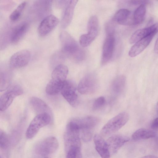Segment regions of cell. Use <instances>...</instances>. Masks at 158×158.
<instances>
[{
  "label": "cell",
  "instance_id": "obj_5",
  "mask_svg": "<svg viewBox=\"0 0 158 158\" xmlns=\"http://www.w3.org/2000/svg\"><path fill=\"white\" fill-rule=\"evenodd\" d=\"M62 50L67 54L79 57L81 51L75 39L67 31H63L60 35Z\"/></svg>",
  "mask_w": 158,
  "mask_h": 158
},
{
  "label": "cell",
  "instance_id": "obj_17",
  "mask_svg": "<svg viewBox=\"0 0 158 158\" xmlns=\"http://www.w3.org/2000/svg\"><path fill=\"white\" fill-rule=\"evenodd\" d=\"M95 149L102 158H110V153L106 143L100 135L96 134L94 137Z\"/></svg>",
  "mask_w": 158,
  "mask_h": 158
},
{
  "label": "cell",
  "instance_id": "obj_20",
  "mask_svg": "<svg viewBox=\"0 0 158 158\" xmlns=\"http://www.w3.org/2000/svg\"><path fill=\"white\" fill-rule=\"evenodd\" d=\"M30 104L37 114L47 113L51 115V111L49 107L43 101L35 97H32L30 99Z\"/></svg>",
  "mask_w": 158,
  "mask_h": 158
},
{
  "label": "cell",
  "instance_id": "obj_14",
  "mask_svg": "<svg viewBox=\"0 0 158 158\" xmlns=\"http://www.w3.org/2000/svg\"><path fill=\"white\" fill-rule=\"evenodd\" d=\"M129 140L128 137L120 135H114L110 137L106 142L110 154L116 153Z\"/></svg>",
  "mask_w": 158,
  "mask_h": 158
},
{
  "label": "cell",
  "instance_id": "obj_22",
  "mask_svg": "<svg viewBox=\"0 0 158 158\" xmlns=\"http://www.w3.org/2000/svg\"><path fill=\"white\" fill-rule=\"evenodd\" d=\"M156 133L150 129L141 128L135 131L132 135L131 138L134 140L147 139L155 137Z\"/></svg>",
  "mask_w": 158,
  "mask_h": 158
},
{
  "label": "cell",
  "instance_id": "obj_36",
  "mask_svg": "<svg viewBox=\"0 0 158 158\" xmlns=\"http://www.w3.org/2000/svg\"><path fill=\"white\" fill-rule=\"evenodd\" d=\"M156 110L157 114L158 115V102L157 103L156 105Z\"/></svg>",
  "mask_w": 158,
  "mask_h": 158
},
{
  "label": "cell",
  "instance_id": "obj_13",
  "mask_svg": "<svg viewBox=\"0 0 158 158\" xmlns=\"http://www.w3.org/2000/svg\"><path fill=\"white\" fill-rule=\"evenodd\" d=\"M115 45V39L113 33L107 35L104 42L101 58V64H105L111 59Z\"/></svg>",
  "mask_w": 158,
  "mask_h": 158
},
{
  "label": "cell",
  "instance_id": "obj_24",
  "mask_svg": "<svg viewBox=\"0 0 158 158\" xmlns=\"http://www.w3.org/2000/svg\"><path fill=\"white\" fill-rule=\"evenodd\" d=\"M146 8L144 4L140 5L135 10L133 14L134 24H140L144 19Z\"/></svg>",
  "mask_w": 158,
  "mask_h": 158
},
{
  "label": "cell",
  "instance_id": "obj_21",
  "mask_svg": "<svg viewBox=\"0 0 158 158\" xmlns=\"http://www.w3.org/2000/svg\"><path fill=\"white\" fill-rule=\"evenodd\" d=\"M28 27V24L26 22L21 23L16 27L11 33V42L13 43L18 42L26 33Z\"/></svg>",
  "mask_w": 158,
  "mask_h": 158
},
{
  "label": "cell",
  "instance_id": "obj_4",
  "mask_svg": "<svg viewBox=\"0 0 158 158\" xmlns=\"http://www.w3.org/2000/svg\"><path fill=\"white\" fill-rule=\"evenodd\" d=\"M80 131L69 122L64 135L66 152L71 148H81L80 138Z\"/></svg>",
  "mask_w": 158,
  "mask_h": 158
},
{
  "label": "cell",
  "instance_id": "obj_28",
  "mask_svg": "<svg viewBox=\"0 0 158 158\" xmlns=\"http://www.w3.org/2000/svg\"><path fill=\"white\" fill-rule=\"evenodd\" d=\"M9 144V140L8 135L4 131H0V146L2 149H6Z\"/></svg>",
  "mask_w": 158,
  "mask_h": 158
},
{
  "label": "cell",
  "instance_id": "obj_1",
  "mask_svg": "<svg viewBox=\"0 0 158 158\" xmlns=\"http://www.w3.org/2000/svg\"><path fill=\"white\" fill-rule=\"evenodd\" d=\"M68 71V67L63 64H60L55 68L52 73L51 78L46 87L48 94L54 95L61 92L66 80Z\"/></svg>",
  "mask_w": 158,
  "mask_h": 158
},
{
  "label": "cell",
  "instance_id": "obj_12",
  "mask_svg": "<svg viewBox=\"0 0 158 158\" xmlns=\"http://www.w3.org/2000/svg\"><path fill=\"white\" fill-rule=\"evenodd\" d=\"M59 23L58 18L53 15L46 16L41 21L38 26L39 35L41 36L47 35L56 27Z\"/></svg>",
  "mask_w": 158,
  "mask_h": 158
},
{
  "label": "cell",
  "instance_id": "obj_34",
  "mask_svg": "<svg viewBox=\"0 0 158 158\" xmlns=\"http://www.w3.org/2000/svg\"><path fill=\"white\" fill-rule=\"evenodd\" d=\"M154 51L156 53L158 54V38L156 40L154 45Z\"/></svg>",
  "mask_w": 158,
  "mask_h": 158
},
{
  "label": "cell",
  "instance_id": "obj_26",
  "mask_svg": "<svg viewBox=\"0 0 158 158\" xmlns=\"http://www.w3.org/2000/svg\"><path fill=\"white\" fill-rule=\"evenodd\" d=\"M95 38L88 33L83 34L80 37L79 42L82 46L86 47L89 45Z\"/></svg>",
  "mask_w": 158,
  "mask_h": 158
},
{
  "label": "cell",
  "instance_id": "obj_16",
  "mask_svg": "<svg viewBox=\"0 0 158 158\" xmlns=\"http://www.w3.org/2000/svg\"><path fill=\"white\" fill-rule=\"evenodd\" d=\"M158 31V23H155L148 27L138 29L135 32L129 39L130 44L135 43L150 34Z\"/></svg>",
  "mask_w": 158,
  "mask_h": 158
},
{
  "label": "cell",
  "instance_id": "obj_10",
  "mask_svg": "<svg viewBox=\"0 0 158 158\" xmlns=\"http://www.w3.org/2000/svg\"><path fill=\"white\" fill-rule=\"evenodd\" d=\"M70 121L80 131H91L98 124L99 119L93 116L72 119Z\"/></svg>",
  "mask_w": 158,
  "mask_h": 158
},
{
  "label": "cell",
  "instance_id": "obj_3",
  "mask_svg": "<svg viewBox=\"0 0 158 158\" xmlns=\"http://www.w3.org/2000/svg\"><path fill=\"white\" fill-rule=\"evenodd\" d=\"M51 120V115L47 113L37 114L32 120L26 132L27 139L34 137L42 127L48 124Z\"/></svg>",
  "mask_w": 158,
  "mask_h": 158
},
{
  "label": "cell",
  "instance_id": "obj_37",
  "mask_svg": "<svg viewBox=\"0 0 158 158\" xmlns=\"http://www.w3.org/2000/svg\"><path fill=\"white\" fill-rule=\"evenodd\" d=\"M44 158H48V157H44Z\"/></svg>",
  "mask_w": 158,
  "mask_h": 158
},
{
  "label": "cell",
  "instance_id": "obj_18",
  "mask_svg": "<svg viewBox=\"0 0 158 158\" xmlns=\"http://www.w3.org/2000/svg\"><path fill=\"white\" fill-rule=\"evenodd\" d=\"M114 19L118 23L123 25L134 24L133 14L128 10L122 9L115 14Z\"/></svg>",
  "mask_w": 158,
  "mask_h": 158
},
{
  "label": "cell",
  "instance_id": "obj_31",
  "mask_svg": "<svg viewBox=\"0 0 158 158\" xmlns=\"http://www.w3.org/2000/svg\"><path fill=\"white\" fill-rule=\"evenodd\" d=\"M105 98L102 96L97 98L93 105V108L94 110H98L102 108L106 103Z\"/></svg>",
  "mask_w": 158,
  "mask_h": 158
},
{
  "label": "cell",
  "instance_id": "obj_7",
  "mask_svg": "<svg viewBox=\"0 0 158 158\" xmlns=\"http://www.w3.org/2000/svg\"><path fill=\"white\" fill-rule=\"evenodd\" d=\"M58 146V142L56 137H49L37 144L35 147V151L39 155L46 156L54 153Z\"/></svg>",
  "mask_w": 158,
  "mask_h": 158
},
{
  "label": "cell",
  "instance_id": "obj_9",
  "mask_svg": "<svg viewBox=\"0 0 158 158\" xmlns=\"http://www.w3.org/2000/svg\"><path fill=\"white\" fill-rule=\"evenodd\" d=\"M77 85L72 80H66L61 91L64 98L72 106H75L78 103Z\"/></svg>",
  "mask_w": 158,
  "mask_h": 158
},
{
  "label": "cell",
  "instance_id": "obj_33",
  "mask_svg": "<svg viewBox=\"0 0 158 158\" xmlns=\"http://www.w3.org/2000/svg\"><path fill=\"white\" fill-rule=\"evenodd\" d=\"M147 1H138V0H132L130 1V2L132 4L136 5L138 4H144L143 3H146Z\"/></svg>",
  "mask_w": 158,
  "mask_h": 158
},
{
  "label": "cell",
  "instance_id": "obj_8",
  "mask_svg": "<svg viewBox=\"0 0 158 158\" xmlns=\"http://www.w3.org/2000/svg\"><path fill=\"white\" fill-rule=\"evenodd\" d=\"M23 91L22 88L18 85L10 87L1 97L0 110L1 111L6 110L10 106L14 99L21 95Z\"/></svg>",
  "mask_w": 158,
  "mask_h": 158
},
{
  "label": "cell",
  "instance_id": "obj_15",
  "mask_svg": "<svg viewBox=\"0 0 158 158\" xmlns=\"http://www.w3.org/2000/svg\"><path fill=\"white\" fill-rule=\"evenodd\" d=\"M157 32H154L135 43L129 51V56L134 57L142 52L148 45Z\"/></svg>",
  "mask_w": 158,
  "mask_h": 158
},
{
  "label": "cell",
  "instance_id": "obj_11",
  "mask_svg": "<svg viewBox=\"0 0 158 158\" xmlns=\"http://www.w3.org/2000/svg\"><path fill=\"white\" fill-rule=\"evenodd\" d=\"M31 57V53L27 50H23L13 54L9 61L10 67L19 68L26 66L29 62Z\"/></svg>",
  "mask_w": 158,
  "mask_h": 158
},
{
  "label": "cell",
  "instance_id": "obj_27",
  "mask_svg": "<svg viewBox=\"0 0 158 158\" xmlns=\"http://www.w3.org/2000/svg\"><path fill=\"white\" fill-rule=\"evenodd\" d=\"M66 158H82L81 148H72L67 151Z\"/></svg>",
  "mask_w": 158,
  "mask_h": 158
},
{
  "label": "cell",
  "instance_id": "obj_35",
  "mask_svg": "<svg viewBox=\"0 0 158 158\" xmlns=\"http://www.w3.org/2000/svg\"><path fill=\"white\" fill-rule=\"evenodd\" d=\"M141 158H158V157L153 155H147L144 156Z\"/></svg>",
  "mask_w": 158,
  "mask_h": 158
},
{
  "label": "cell",
  "instance_id": "obj_29",
  "mask_svg": "<svg viewBox=\"0 0 158 158\" xmlns=\"http://www.w3.org/2000/svg\"><path fill=\"white\" fill-rule=\"evenodd\" d=\"M10 82L9 77L6 74H0V91L5 90L8 87Z\"/></svg>",
  "mask_w": 158,
  "mask_h": 158
},
{
  "label": "cell",
  "instance_id": "obj_6",
  "mask_svg": "<svg viewBox=\"0 0 158 158\" xmlns=\"http://www.w3.org/2000/svg\"><path fill=\"white\" fill-rule=\"evenodd\" d=\"M99 85L97 77L94 74H89L81 80L77 86V90L81 94H90L98 90Z\"/></svg>",
  "mask_w": 158,
  "mask_h": 158
},
{
  "label": "cell",
  "instance_id": "obj_2",
  "mask_svg": "<svg viewBox=\"0 0 158 158\" xmlns=\"http://www.w3.org/2000/svg\"><path fill=\"white\" fill-rule=\"evenodd\" d=\"M129 118L127 113L123 112L119 113L110 119L104 126L101 130V134L107 136L116 132L126 123Z\"/></svg>",
  "mask_w": 158,
  "mask_h": 158
},
{
  "label": "cell",
  "instance_id": "obj_25",
  "mask_svg": "<svg viewBox=\"0 0 158 158\" xmlns=\"http://www.w3.org/2000/svg\"><path fill=\"white\" fill-rule=\"evenodd\" d=\"M27 2L25 1L22 2L11 13L10 19L12 21H16L21 17L23 12L25 8Z\"/></svg>",
  "mask_w": 158,
  "mask_h": 158
},
{
  "label": "cell",
  "instance_id": "obj_30",
  "mask_svg": "<svg viewBox=\"0 0 158 158\" xmlns=\"http://www.w3.org/2000/svg\"><path fill=\"white\" fill-rule=\"evenodd\" d=\"M98 18L95 15L91 17L88 22L87 30L98 29Z\"/></svg>",
  "mask_w": 158,
  "mask_h": 158
},
{
  "label": "cell",
  "instance_id": "obj_23",
  "mask_svg": "<svg viewBox=\"0 0 158 158\" xmlns=\"http://www.w3.org/2000/svg\"><path fill=\"white\" fill-rule=\"evenodd\" d=\"M126 80L125 77L122 75L116 77L112 81L111 85L112 92L116 94H121L124 89Z\"/></svg>",
  "mask_w": 158,
  "mask_h": 158
},
{
  "label": "cell",
  "instance_id": "obj_32",
  "mask_svg": "<svg viewBox=\"0 0 158 158\" xmlns=\"http://www.w3.org/2000/svg\"><path fill=\"white\" fill-rule=\"evenodd\" d=\"M151 127L153 129L158 128V117L153 121L151 124Z\"/></svg>",
  "mask_w": 158,
  "mask_h": 158
},
{
  "label": "cell",
  "instance_id": "obj_19",
  "mask_svg": "<svg viewBox=\"0 0 158 158\" xmlns=\"http://www.w3.org/2000/svg\"><path fill=\"white\" fill-rule=\"evenodd\" d=\"M77 2V0H70L68 3L61 20V26L62 28H66L71 23L75 6Z\"/></svg>",
  "mask_w": 158,
  "mask_h": 158
}]
</instances>
